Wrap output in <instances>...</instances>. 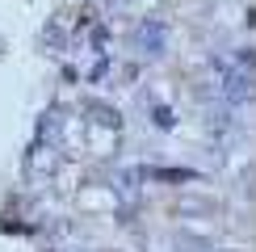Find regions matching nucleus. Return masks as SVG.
Segmentation results:
<instances>
[{
  "mask_svg": "<svg viewBox=\"0 0 256 252\" xmlns=\"http://www.w3.org/2000/svg\"><path fill=\"white\" fill-rule=\"evenodd\" d=\"M88 114H97L101 126H118V110H110V105H88Z\"/></svg>",
  "mask_w": 256,
  "mask_h": 252,
  "instance_id": "7ed1b4c3",
  "label": "nucleus"
},
{
  "mask_svg": "<svg viewBox=\"0 0 256 252\" xmlns=\"http://www.w3.org/2000/svg\"><path fill=\"white\" fill-rule=\"evenodd\" d=\"M134 50L143 59H160L168 50V26H164V21H156V17H147L143 26L134 30Z\"/></svg>",
  "mask_w": 256,
  "mask_h": 252,
  "instance_id": "f03ea898",
  "label": "nucleus"
},
{
  "mask_svg": "<svg viewBox=\"0 0 256 252\" xmlns=\"http://www.w3.org/2000/svg\"><path fill=\"white\" fill-rule=\"evenodd\" d=\"M118 198H122V202H134V172H122L118 176Z\"/></svg>",
  "mask_w": 256,
  "mask_h": 252,
  "instance_id": "20e7f679",
  "label": "nucleus"
},
{
  "mask_svg": "<svg viewBox=\"0 0 256 252\" xmlns=\"http://www.w3.org/2000/svg\"><path fill=\"white\" fill-rule=\"evenodd\" d=\"M156 122H160V126H172V114H168L164 105H160V110H156Z\"/></svg>",
  "mask_w": 256,
  "mask_h": 252,
  "instance_id": "39448f33",
  "label": "nucleus"
},
{
  "mask_svg": "<svg viewBox=\"0 0 256 252\" xmlns=\"http://www.w3.org/2000/svg\"><path fill=\"white\" fill-rule=\"evenodd\" d=\"M222 101L236 110V105H248L252 101V55H240L236 68H222Z\"/></svg>",
  "mask_w": 256,
  "mask_h": 252,
  "instance_id": "f257e3e1",
  "label": "nucleus"
}]
</instances>
